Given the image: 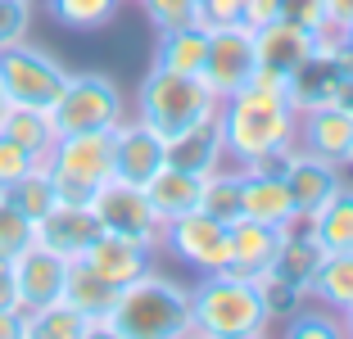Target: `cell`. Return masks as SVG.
I'll list each match as a JSON object with an SVG mask.
<instances>
[{"label":"cell","mask_w":353,"mask_h":339,"mask_svg":"<svg viewBox=\"0 0 353 339\" xmlns=\"http://www.w3.org/2000/svg\"><path fill=\"white\" fill-rule=\"evenodd\" d=\"M290 82L294 77L259 63L254 82L218 104V132L236 167L268 163L299 145V104L290 95Z\"/></svg>","instance_id":"obj_1"},{"label":"cell","mask_w":353,"mask_h":339,"mask_svg":"<svg viewBox=\"0 0 353 339\" xmlns=\"http://www.w3.org/2000/svg\"><path fill=\"white\" fill-rule=\"evenodd\" d=\"M100 335L114 339H176L195 335L190 317V285L163 276V271H141L114 294V308L104 312Z\"/></svg>","instance_id":"obj_2"},{"label":"cell","mask_w":353,"mask_h":339,"mask_svg":"<svg viewBox=\"0 0 353 339\" xmlns=\"http://www.w3.org/2000/svg\"><path fill=\"white\" fill-rule=\"evenodd\" d=\"M190 317H195V335L208 339H259L272 330V312L259 280L231 267L204 271L190 285Z\"/></svg>","instance_id":"obj_3"},{"label":"cell","mask_w":353,"mask_h":339,"mask_svg":"<svg viewBox=\"0 0 353 339\" xmlns=\"http://www.w3.org/2000/svg\"><path fill=\"white\" fill-rule=\"evenodd\" d=\"M218 95L204 77H186V72H168V68H154L141 77L136 86V118L150 123L163 141H176V136L195 132L199 123L218 118Z\"/></svg>","instance_id":"obj_4"},{"label":"cell","mask_w":353,"mask_h":339,"mask_svg":"<svg viewBox=\"0 0 353 339\" xmlns=\"http://www.w3.org/2000/svg\"><path fill=\"white\" fill-rule=\"evenodd\" d=\"M54 176V190L68 204H91L109 176H114V132H68L41 158Z\"/></svg>","instance_id":"obj_5"},{"label":"cell","mask_w":353,"mask_h":339,"mask_svg":"<svg viewBox=\"0 0 353 339\" xmlns=\"http://www.w3.org/2000/svg\"><path fill=\"white\" fill-rule=\"evenodd\" d=\"M127 118L123 86L109 72H68L59 100L50 104V123L59 136L68 132H114Z\"/></svg>","instance_id":"obj_6"},{"label":"cell","mask_w":353,"mask_h":339,"mask_svg":"<svg viewBox=\"0 0 353 339\" xmlns=\"http://www.w3.org/2000/svg\"><path fill=\"white\" fill-rule=\"evenodd\" d=\"M63 82H68V68L54 59L50 50L32 41H14L0 50V86L14 104H37V109H50L59 100Z\"/></svg>","instance_id":"obj_7"},{"label":"cell","mask_w":353,"mask_h":339,"mask_svg":"<svg viewBox=\"0 0 353 339\" xmlns=\"http://www.w3.org/2000/svg\"><path fill=\"white\" fill-rule=\"evenodd\" d=\"M259 72V41H254L250 23H222V28H208V54H204V77L213 86L218 100L236 95L240 86L254 82Z\"/></svg>","instance_id":"obj_8"},{"label":"cell","mask_w":353,"mask_h":339,"mask_svg":"<svg viewBox=\"0 0 353 339\" xmlns=\"http://www.w3.org/2000/svg\"><path fill=\"white\" fill-rule=\"evenodd\" d=\"M159 249H168L176 263L195 267L199 276H204V271H218V267H227V263H231L227 222L199 213V208H195V213L172 217V222H163V240H159Z\"/></svg>","instance_id":"obj_9"},{"label":"cell","mask_w":353,"mask_h":339,"mask_svg":"<svg viewBox=\"0 0 353 339\" xmlns=\"http://www.w3.org/2000/svg\"><path fill=\"white\" fill-rule=\"evenodd\" d=\"M91 208H95V217H100L104 231L132 236V240H141V245H150V249L159 254V240H163V222L154 217V208H150V199H145V190H141V185L109 176V181L95 190Z\"/></svg>","instance_id":"obj_10"},{"label":"cell","mask_w":353,"mask_h":339,"mask_svg":"<svg viewBox=\"0 0 353 339\" xmlns=\"http://www.w3.org/2000/svg\"><path fill=\"white\" fill-rule=\"evenodd\" d=\"M281 158H268V163H254V167H240V213L254 217V222H268V226H294L299 213H294V195L285 176H281Z\"/></svg>","instance_id":"obj_11"},{"label":"cell","mask_w":353,"mask_h":339,"mask_svg":"<svg viewBox=\"0 0 353 339\" xmlns=\"http://www.w3.org/2000/svg\"><path fill=\"white\" fill-rule=\"evenodd\" d=\"M299 150L349 167V154H353V104L349 100H326V104H312V109H299Z\"/></svg>","instance_id":"obj_12"},{"label":"cell","mask_w":353,"mask_h":339,"mask_svg":"<svg viewBox=\"0 0 353 339\" xmlns=\"http://www.w3.org/2000/svg\"><path fill=\"white\" fill-rule=\"evenodd\" d=\"M168 163V141L141 118H123L114 127V176L132 185H145Z\"/></svg>","instance_id":"obj_13"},{"label":"cell","mask_w":353,"mask_h":339,"mask_svg":"<svg viewBox=\"0 0 353 339\" xmlns=\"http://www.w3.org/2000/svg\"><path fill=\"white\" fill-rule=\"evenodd\" d=\"M340 172H344L340 163L317 158V154H308V150H299V145L285 154L281 176H285V185H290V195H294V213H299V222H308V217L317 213L335 190H340V181H344Z\"/></svg>","instance_id":"obj_14"},{"label":"cell","mask_w":353,"mask_h":339,"mask_svg":"<svg viewBox=\"0 0 353 339\" xmlns=\"http://www.w3.org/2000/svg\"><path fill=\"white\" fill-rule=\"evenodd\" d=\"M285 231L290 226H268V222H254V217H236L227 226L231 236V271L250 280H263L268 271H276V258H281V245H285Z\"/></svg>","instance_id":"obj_15"},{"label":"cell","mask_w":353,"mask_h":339,"mask_svg":"<svg viewBox=\"0 0 353 339\" xmlns=\"http://www.w3.org/2000/svg\"><path fill=\"white\" fill-rule=\"evenodd\" d=\"M100 231L104 226H100V217H95L91 204H68V199H59V204L37 222V245H46L50 254L73 263V258H82L86 249H91V240L100 236Z\"/></svg>","instance_id":"obj_16"},{"label":"cell","mask_w":353,"mask_h":339,"mask_svg":"<svg viewBox=\"0 0 353 339\" xmlns=\"http://www.w3.org/2000/svg\"><path fill=\"white\" fill-rule=\"evenodd\" d=\"M82 263L100 280H109L114 289H123L127 280H136L141 271L154 267V249L141 245V240H132V236H118V231H100V236L91 240V249L82 254Z\"/></svg>","instance_id":"obj_17"},{"label":"cell","mask_w":353,"mask_h":339,"mask_svg":"<svg viewBox=\"0 0 353 339\" xmlns=\"http://www.w3.org/2000/svg\"><path fill=\"white\" fill-rule=\"evenodd\" d=\"M63 276H68V258L50 254L46 245L32 240L23 254H14V280H19V308L32 312L63 294Z\"/></svg>","instance_id":"obj_18"},{"label":"cell","mask_w":353,"mask_h":339,"mask_svg":"<svg viewBox=\"0 0 353 339\" xmlns=\"http://www.w3.org/2000/svg\"><path fill=\"white\" fill-rule=\"evenodd\" d=\"M254 41H259V63L272 68V72L294 77V72H303L312 63V32L299 28V23H290V19L254 28Z\"/></svg>","instance_id":"obj_19"},{"label":"cell","mask_w":353,"mask_h":339,"mask_svg":"<svg viewBox=\"0 0 353 339\" xmlns=\"http://www.w3.org/2000/svg\"><path fill=\"white\" fill-rule=\"evenodd\" d=\"M141 190H145V199H150L159 222H172V217L199 208V199H204V176L186 172V167H176V163H163Z\"/></svg>","instance_id":"obj_20"},{"label":"cell","mask_w":353,"mask_h":339,"mask_svg":"<svg viewBox=\"0 0 353 339\" xmlns=\"http://www.w3.org/2000/svg\"><path fill=\"white\" fill-rule=\"evenodd\" d=\"M23 330H28V339H91L100 335V321L73 308L68 298H50L41 308L23 312Z\"/></svg>","instance_id":"obj_21"},{"label":"cell","mask_w":353,"mask_h":339,"mask_svg":"<svg viewBox=\"0 0 353 339\" xmlns=\"http://www.w3.org/2000/svg\"><path fill=\"white\" fill-rule=\"evenodd\" d=\"M303 226L312 231V240H317L322 254H353V185L340 181V190H335Z\"/></svg>","instance_id":"obj_22"},{"label":"cell","mask_w":353,"mask_h":339,"mask_svg":"<svg viewBox=\"0 0 353 339\" xmlns=\"http://www.w3.org/2000/svg\"><path fill=\"white\" fill-rule=\"evenodd\" d=\"M168 163L186 167V172H218L222 163H227V145H222V132H218V118H208V123H199L195 132L176 136V141H168Z\"/></svg>","instance_id":"obj_23"},{"label":"cell","mask_w":353,"mask_h":339,"mask_svg":"<svg viewBox=\"0 0 353 339\" xmlns=\"http://www.w3.org/2000/svg\"><path fill=\"white\" fill-rule=\"evenodd\" d=\"M204 54H208V28H204V23H190V28H172V32H159L154 68L199 77V72H204Z\"/></svg>","instance_id":"obj_24"},{"label":"cell","mask_w":353,"mask_h":339,"mask_svg":"<svg viewBox=\"0 0 353 339\" xmlns=\"http://www.w3.org/2000/svg\"><path fill=\"white\" fill-rule=\"evenodd\" d=\"M0 132L10 136V141H19L23 150L37 154V158H46L50 145L59 141V132H54V123H50V109H37V104H10Z\"/></svg>","instance_id":"obj_25"},{"label":"cell","mask_w":353,"mask_h":339,"mask_svg":"<svg viewBox=\"0 0 353 339\" xmlns=\"http://www.w3.org/2000/svg\"><path fill=\"white\" fill-rule=\"evenodd\" d=\"M308 294L344 317V312L353 308V254H322V263L312 271Z\"/></svg>","instance_id":"obj_26"},{"label":"cell","mask_w":353,"mask_h":339,"mask_svg":"<svg viewBox=\"0 0 353 339\" xmlns=\"http://www.w3.org/2000/svg\"><path fill=\"white\" fill-rule=\"evenodd\" d=\"M114 294H118V289L109 285V280L95 276L82 258H73V263H68V276H63V294H59V298H68L73 308H82L86 317L104 321V312L114 308Z\"/></svg>","instance_id":"obj_27"},{"label":"cell","mask_w":353,"mask_h":339,"mask_svg":"<svg viewBox=\"0 0 353 339\" xmlns=\"http://www.w3.org/2000/svg\"><path fill=\"white\" fill-rule=\"evenodd\" d=\"M5 195H10V204L19 208V213L28 217L32 226H37V222H41V217L50 213L54 204H59V190H54V176H50V167H46V163L28 167V172H23L19 181H14L10 190H5Z\"/></svg>","instance_id":"obj_28"},{"label":"cell","mask_w":353,"mask_h":339,"mask_svg":"<svg viewBox=\"0 0 353 339\" xmlns=\"http://www.w3.org/2000/svg\"><path fill=\"white\" fill-rule=\"evenodd\" d=\"M46 10L68 32H100L118 19L123 0H46Z\"/></svg>","instance_id":"obj_29"},{"label":"cell","mask_w":353,"mask_h":339,"mask_svg":"<svg viewBox=\"0 0 353 339\" xmlns=\"http://www.w3.org/2000/svg\"><path fill=\"white\" fill-rule=\"evenodd\" d=\"M199 213L208 217H218V222H236L240 213V167H227L222 163L218 172H208L204 176V199H199Z\"/></svg>","instance_id":"obj_30"},{"label":"cell","mask_w":353,"mask_h":339,"mask_svg":"<svg viewBox=\"0 0 353 339\" xmlns=\"http://www.w3.org/2000/svg\"><path fill=\"white\" fill-rule=\"evenodd\" d=\"M285 335H294V339H303V335H344V317L335 308H326V303H299V308L285 317Z\"/></svg>","instance_id":"obj_31"},{"label":"cell","mask_w":353,"mask_h":339,"mask_svg":"<svg viewBox=\"0 0 353 339\" xmlns=\"http://www.w3.org/2000/svg\"><path fill=\"white\" fill-rule=\"evenodd\" d=\"M150 28L154 32H172V28H190V23H204L199 14V0H141Z\"/></svg>","instance_id":"obj_32"},{"label":"cell","mask_w":353,"mask_h":339,"mask_svg":"<svg viewBox=\"0 0 353 339\" xmlns=\"http://www.w3.org/2000/svg\"><path fill=\"white\" fill-rule=\"evenodd\" d=\"M37 240V226L28 222V217L19 213V208L10 204V195L0 190V258H14L23 254V249Z\"/></svg>","instance_id":"obj_33"},{"label":"cell","mask_w":353,"mask_h":339,"mask_svg":"<svg viewBox=\"0 0 353 339\" xmlns=\"http://www.w3.org/2000/svg\"><path fill=\"white\" fill-rule=\"evenodd\" d=\"M37 0H0V50L14 41H28Z\"/></svg>","instance_id":"obj_34"},{"label":"cell","mask_w":353,"mask_h":339,"mask_svg":"<svg viewBox=\"0 0 353 339\" xmlns=\"http://www.w3.org/2000/svg\"><path fill=\"white\" fill-rule=\"evenodd\" d=\"M37 163H41V158L28 154V150H23L19 141H10V136L0 132V190H10V185L19 181V176L28 172V167H37Z\"/></svg>","instance_id":"obj_35"},{"label":"cell","mask_w":353,"mask_h":339,"mask_svg":"<svg viewBox=\"0 0 353 339\" xmlns=\"http://www.w3.org/2000/svg\"><path fill=\"white\" fill-rule=\"evenodd\" d=\"M250 0H199V14H204V28H222V23H245Z\"/></svg>","instance_id":"obj_36"},{"label":"cell","mask_w":353,"mask_h":339,"mask_svg":"<svg viewBox=\"0 0 353 339\" xmlns=\"http://www.w3.org/2000/svg\"><path fill=\"white\" fill-rule=\"evenodd\" d=\"M281 19H290V23H299V28L317 32L326 23V5L322 0H285V14H281Z\"/></svg>","instance_id":"obj_37"},{"label":"cell","mask_w":353,"mask_h":339,"mask_svg":"<svg viewBox=\"0 0 353 339\" xmlns=\"http://www.w3.org/2000/svg\"><path fill=\"white\" fill-rule=\"evenodd\" d=\"M281 14H285V0H250L245 23H250V28H263V23H276Z\"/></svg>","instance_id":"obj_38"},{"label":"cell","mask_w":353,"mask_h":339,"mask_svg":"<svg viewBox=\"0 0 353 339\" xmlns=\"http://www.w3.org/2000/svg\"><path fill=\"white\" fill-rule=\"evenodd\" d=\"M0 308H19V280H14V258H0Z\"/></svg>","instance_id":"obj_39"},{"label":"cell","mask_w":353,"mask_h":339,"mask_svg":"<svg viewBox=\"0 0 353 339\" xmlns=\"http://www.w3.org/2000/svg\"><path fill=\"white\" fill-rule=\"evenodd\" d=\"M0 339H28V330H23V308H0Z\"/></svg>","instance_id":"obj_40"},{"label":"cell","mask_w":353,"mask_h":339,"mask_svg":"<svg viewBox=\"0 0 353 339\" xmlns=\"http://www.w3.org/2000/svg\"><path fill=\"white\" fill-rule=\"evenodd\" d=\"M322 5H326V23H335V28H349L353 0H322Z\"/></svg>","instance_id":"obj_41"},{"label":"cell","mask_w":353,"mask_h":339,"mask_svg":"<svg viewBox=\"0 0 353 339\" xmlns=\"http://www.w3.org/2000/svg\"><path fill=\"white\" fill-rule=\"evenodd\" d=\"M10 104H14V100L5 95V86H0V123H5V113H10Z\"/></svg>","instance_id":"obj_42"},{"label":"cell","mask_w":353,"mask_h":339,"mask_svg":"<svg viewBox=\"0 0 353 339\" xmlns=\"http://www.w3.org/2000/svg\"><path fill=\"white\" fill-rule=\"evenodd\" d=\"M344 335H353V308L344 312Z\"/></svg>","instance_id":"obj_43"},{"label":"cell","mask_w":353,"mask_h":339,"mask_svg":"<svg viewBox=\"0 0 353 339\" xmlns=\"http://www.w3.org/2000/svg\"><path fill=\"white\" fill-rule=\"evenodd\" d=\"M344 41H349V45H353V19H349V28H344Z\"/></svg>","instance_id":"obj_44"},{"label":"cell","mask_w":353,"mask_h":339,"mask_svg":"<svg viewBox=\"0 0 353 339\" xmlns=\"http://www.w3.org/2000/svg\"><path fill=\"white\" fill-rule=\"evenodd\" d=\"M349 167H353V154H349Z\"/></svg>","instance_id":"obj_45"}]
</instances>
